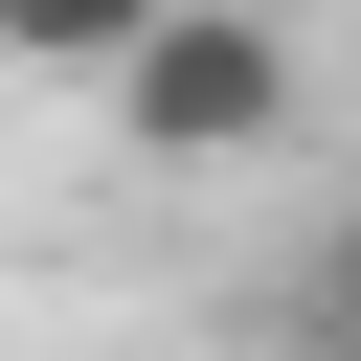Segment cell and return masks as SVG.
<instances>
[{"label":"cell","mask_w":361,"mask_h":361,"mask_svg":"<svg viewBox=\"0 0 361 361\" xmlns=\"http://www.w3.org/2000/svg\"><path fill=\"white\" fill-rule=\"evenodd\" d=\"M316 338H338V361H361V226H338V248H316Z\"/></svg>","instance_id":"7a4b0ae2"},{"label":"cell","mask_w":361,"mask_h":361,"mask_svg":"<svg viewBox=\"0 0 361 361\" xmlns=\"http://www.w3.org/2000/svg\"><path fill=\"white\" fill-rule=\"evenodd\" d=\"M90 90H113V135H135V158H248V135H293V45H271V23H226V0L135 23Z\"/></svg>","instance_id":"6da1fadb"}]
</instances>
